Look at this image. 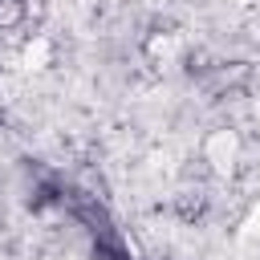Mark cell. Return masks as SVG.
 Masks as SVG:
<instances>
[{
  "instance_id": "cell-1",
  "label": "cell",
  "mask_w": 260,
  "mask_h": 260,
  "mask_svg": "<svg viewBox=\"0 0 260 260\" xmlns=\"http://www.w3.org/2000/svg\"><path fill=\"white\" fill-rule=\"evenodd\" d=\"M203 158L211 162L215 175H228L236 167V158H240V138L232 130H211L207 142H203Z\"/></svg>"
},
{
  "instance_id": "cell-2",
  "label": "cell",
  "mask_w": 260,
  "mask_h": 260,
  "mask_svg": "<svg viewBox=\"0 0 260 260\" xmlns=\"http://www.w3.org/2000/svg\"><path fill=\"white\" fill-rule=\"evenodd\" d=\"M49 57H53L49 37H32V41L24 45V69H45V65H49Z\"/></svg>"
},
{
  "instance_id": "cell-3",
  "label": "cell",
  "mask_w": 260,
  "mask_h": 260,
  "mask_svg": "<svg viewBox=\"0 0 260 260\" xmlns=\"http://www.w3.org/2000/svg\"><path fill=\"white\" fill-rule=\"evenodd\" d=\"M20 16H24V4L20 0H0V28H12Z\"/></svg>"
},
{
  "instance_id": "cell-4",
  "label": "cell",
  "mask_w": 260,
  "mask_h": 260,
  "mask_svg": "<svg viewBox=\"0 0 260 260\" xmlns=\"http://www.w3.org/2000/svg\"><path fill=\"white\" fill-rule=\"evenodd\" d=\"M175 49H179V37H154V41H150V53H154V57H171Z\"/></svg>"
},
{
  "instance_id": "cell-5",
  "label": "cell",
  "mask_w": 260,
  "mask_h": 260,
  "mask_svg": "<svg viewBox=\"0 0 260 260\" xmlns=\"http://www.w3.org/2000/svg\"><path fill=\"white\" fill-rule=\"evenodd\" d=\"M244 236H260V203L252 207V215H248V223H244Z\"/></svg>"
}]
</instances>
